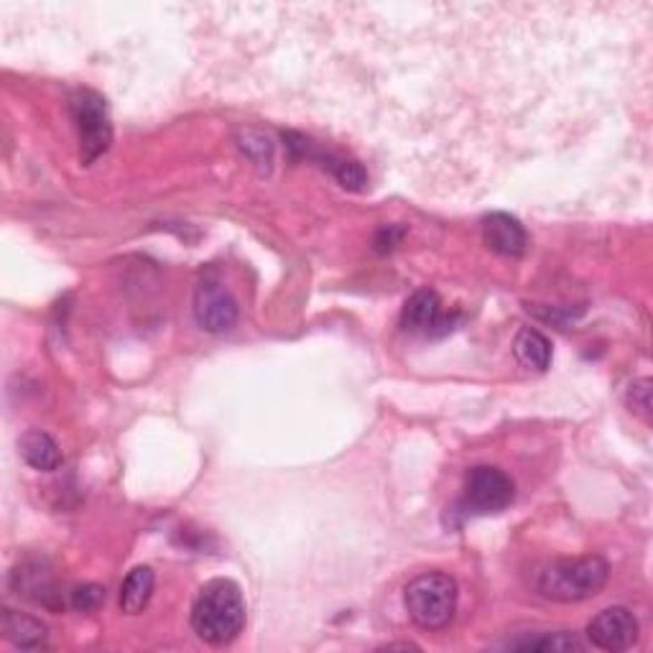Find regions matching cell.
I'll return each instance as SVG.
<instances>
[{
	"label": "cell",
	"mask_w": 653,
	"mask_h": 653,
	"mask_svg": "<svg viewBox=\"0 0 653 653\" xmlns=\"http://www.w3.org/2000/svg\"><path fill=\"white\" fill-rule=\"evenodd\" d=\"M587 639L600 651H625L639 641V621L635 615L623 605L605 607L597 613L587 625Z\"/></svg>",
	"instance_id": "cell-7"
},
{
	"label": "cell",
	"mask_w": 653,
	"mask_h": 653,
	"mask_svg": "<svg viewBox=\"0 0 653 653\" xmlns=\"http://www.w3.org/2000/svg\"><path fill=\"white\" fill-rule=\"evenodd\" d=\"M611 567L603 556H582V560H556L538 572V595L552 603H582L595 597L607 585Z\"/></svg>",
	"instance_id": "cell-2"
},
{
	"label": "cell",
	"mask_w": 653,
	"mask_h": 653,
	"mask_svg": "<svg viewBox=\"0 0 653 653\" xmlns=\"http://www.w3.org/2000/svg\"><path fill=\"white\" fill-rule=\"evenodd\" d=\"M69 112H72L77 138H80L82 164L98 161L112 144V123L106 100L95 90H77L69 98Z\"/></svg>",
	"instance_id": "cell-4"
},
{
	"label": "cell",
	"mask_w": 653,
	"mask_h": 653,
	"mask_svg": "<svg viewBox=\"0 0 653 653\" xmlns=\"http://www.w3.org/2000/svg\"><path fill=\"white\" fill-rule=\"evenodd\" d=\"M513 353H516V360L524 365V368L536 370V373L548 370V365H552V358H554L552 343H548L538 329H531V327H524L516 335Z\"/></svg>",
	"instance_id": "cell-13"
},
{
	"label": "cell",
	"mask_w": 653,
	"mask_h": 653,
	"mask_svg": "<svg viewBox=\"0 0 653 653\" xmlns=\"http://www.w3.org/2000/svg\"><path fill=\"white\" fill-rule=\"evenodd\" d=\"M400 325L414 335H439L447 333L449 319L442 317L439 296L432 289H419L408 296L400 311Z\"/></svg>",
	"instance_id": "cell-9"
},
{
	"label": "cell",
	"mask_w": 653,
	"mask_h": 653,
	"mask_svg": "<svg viewBox=\"0 0 653 653\" xmlns=\"http://www.w3.org/2000/svg\"><path fill=\"white\" fill-rule=\"evenodd\" d=\"M629 400L635 412L649 416L651 414V380L643 378V380H635L631 390H629Z\"/></svg>",
	"instance_id": "cell-17"
},
{
	"label": "cell",
	"mask_w": 653,
	"mask_h": 653,
	"mask_svg": "<svg viewBox=\"0 0 653 653\" xmlns=\"http://www.w3.org/2000/svg\"><path fill=\"white\" fill-rule=\"evenodd\" d=\"M19 449H21V457L26 459V465L39 469V473H55V469H59L65 463L59 444L41 429L26 432L19 439Z\"/></svg>",
	"instance_id": "cell-11"
},
{
	"label": "cell",
	"mask_w": 653,
	"mask_h": 653,
	"mask_svg": "<svg viewBox=\"0 0 653 653\" xmlns=\"http://www.w3.org/2000/svg\"><path fill=\"white\" fill-rule=\"evenodd\" d=\"M156 585V574L151 567H136L128 572V577L120 585V611L128 615L144 613L151 603Z\"/></svg>",
	"instance_id": "cell-12"
},
{
	"label": "cell",
	"mask_w": 653,
	"mask_h": 653,
	"mask_svg": "<svg viewBox=\"0 0 653 653\" xmlns=\"http://www.w3.org/2000/svg\"><path fill=\"white\" fill-rule=\"evenodd\" d=\"M513 498H516V485L508 473H503L501 467L477 465L465 477V493L457 508L465 516H491L506 511Z\"/></svg>",
	"instance_id": "cell-5"
},
{
	"label": "cell",
	"mask_w": 653,
	"mask_h": 653,
	"mask_svg": "<svg viewBox=\"0 0 653 653\" xmlns=\"http://www.w3.org/2000/svg\"><path fill=\"white\" fill-rule=\"evenodd\" d=\"M191 629L210 646H228L246 629V600L232 580H210L191 605Z\"/></svg>",
	"instance_id": "cell-1"
},
{
	"label": "cell",
	"mask_w": 653,
	"mask_h": 653,
	"mask_svg": "<svg viewBox=\"0 0 653 653\" xmlns=\"http://www.w3.org/2000/svg\"><path fill=\"white\" fill-rule=\"evenodd\" d=\"M106 603V587L100 585H82L72 592V607L80 613H95Z\"/></svg>",
	"instance_id": "cell-16"
},
{
	"label": "cell",
	"mask_w": 653,
	"mask_h": 653,
	"mask_svg": "<svg viewBox=\"0 0 653 653\" xmlns=\"http://www.w3.org/2000/svg\"><path fill=\"white\" fill-rule=\"evenodd\" d=\"M483 238H485V246L491 248L493 254L506 256V258L524 256L526 248H528L526 228L508 212L485 215L483 217Z\"/></svg>",
	"instance_id": "cell-8"
},
{
	"label": "cell",
	"mask_w": 653,
	"mask_h": 653,
	"mask_svg": "<svg viewBox=\"0 0 653 653\" xmlns=\"http://www.w3.org/2000/svg\"><path fill=\"white\" fill-rule=\"evenodd\" d=\"M511 651H544V653H567V651H582V643L577 641V635H572L567 631L562 633H544L538 639H518L508 643Z\"/></svg>",
	"instance_id": "cell-14"
},
{
	"label": "cell",
	"mask_w": 653,
	"mask_h": 653,
	"mask_svg": "<svg viewBox=\"0 0 653 653\" xmlns=\"http://www.w3.org/2000/svg\"><path fill=\"white\" fill-rule=\"evenodd\" d=\"M408 617L424 631L447 629L457 611V582L444 572H426L404 592Z\"/></svg>",
	"instance_id": "cell-3"
},
{
	"label": "cell",
	"mask_w": 653,
	"mask_h": 653,
	"mask_svg": "<svg viewBox=\"0 0 653 653\" xmlns=\"http://www.w3.org/2000/svg\"><path fill=\"white\" fill-rule=\"evenodd\" d=\"M0 631H3V639L8 643H13L16 649H29V651L47 649V641H49L47 625L37 621V617L11 611V607H3V615H0Z\"/></svg>",
	"instance_id": "cell-10"
},
{
	"label": "cell",
	"mask_w": 653,
	"mask_h": 653,
	"mask_svg": "<svg viewBox=\"0 0 653 653\" xmlns=\"http://www.w3.org/2000/svg\"><path fill=\"white\" fill-rule=\"evenodd\" d=\"M335 177L339 185H343L345 189L350 191H363L365 185H368V171H365V167L360 161H347V159H339L335 164Z\"/></svg>",
	"instance_id": "cell-15"
},
{
	"label": "cell",
	"mask_w": 653,
	"mask_h": 653,
	"mask_svg": "<svg viewBox=\"0 0 653 653\" xmlns=\"http://www.w3.org/2000/svg\"><path fill=\"white\" fill-rule=\"evenodd\" d=\"M406 230L404 228H396V225H388V228H380L376 240H373V246H376L378 254H390L400 240H404Z\"/></svg>",
	"instance_id": "cell-18"
},
{
	"label": "cell",
	"mask_w": 653,
	"mask_h": 653,
	"mask_svg": "<svg viewBox=\"0 0 653 653\" xmlns=\"http://www.w3.org/2000/svg\"><path fill=\"white\" fill-rule=\"evenodd\" d=\"M191 311H195L197 327H202L205 333L210 335L228 333V329L235 327V321H238L240 315L238 301L232 299V294L215 281H205L197 286Z\"/></svg>",
	"instance_id": "cell-6"
}]
</instances>
